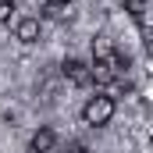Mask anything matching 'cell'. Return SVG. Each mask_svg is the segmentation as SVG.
<instances>
[{"label": "cell", "mask_w": 153, "mask_h": 153, "mask_svg": "<svg viewBox=\"0 0 153 153\" xmlns=\"http://www.w3.org/2000/svg\"><path fill=\"white\" fill-rule=\"evenodd\" d=\"M61 71H64V78H68L71 85H89V82H93V68H89L85 61H78V57H68V61L61 64Z\"/></svg>", "instance_id": "cell-2"}, {"label": "cell", "mask_w": 153, "mask_h": 153, "mask_svg": "<svg viewBox=\"0 0 153 153\" xmlns=\"http://www.w3.org/2000/svg\"><path fill=\"white\" fill-rule=\"evenodd\" d=\"M46 4H50V7H68L71 0H46Z\"/></svg>", "instance_id": "cell-8"}, {"label": "cell", "mask_w": 153, "mask_h": 153, "mask_svg": "<svg viewBox=\"0 0 153 153\" xmlns=\"http://www.w3.org/2000/svg\"><path fill=\"white\" fill-rule=\"evenodd\" d=\"M39 18H18V25H14V39L18 43H39Z\"/></svg>", "instance_id": "cell-3"}, {"label": "cell", "mask_w": 153, "mask_h": 153, "mask_svg": "<svg viewBox=\"0 0 153 153\" xmlns=\"http://www.w3.org/2000/svg\"><path fill=\"white\" fill-rule=\"evenodd\" d=\"M93 61H117V50H114V43L107 36L93 39Z\"/></svg>", "instance_id": "cell-5"}, {"label": "cell", "mask_w": 153, "mask_h": 153, "mask_svg": "<svg viewBox=\"0 0 153 153\" xmlns=\"http://www.w3.org/2000/svg\"><path fill=\"white\" fill-rule=\"evenodd\" d=\"M111 117H114V96L100 93V96H89L85 100V107H82V121L85 125L103 128V125H111Z\"/></svg>", "instance_id": "cell-1"}, {"label": "cell", "mask_w": 153, "mask_h": 153, "mask_svg": "<svg viewBox=\"0 0 153 153\" xmlns=\"http://www.w3.org/2000/svg\"><path fill=\"white\" fill-rule=\"evenodd\" d=\"M53 146H57V132H53V128H39L36 135L29 139V150L32 153H50Z\"/></svg>", "instance_id": "cell-4"}, {"label": "cell", "mask_w": 153, "mask_h": 153, "mask_svg": "<svg viewBox=\"0 0 153 153\" xmlns=\"http://www.w3.org/2000/svg\"><path fill=\"white\" fill-rule=\"evenodd\" d=\"M14 18V0H0V25H7Z\"/></svg>", "instance_id": "cell-6"}, {"label": "cell", "mask_w": 153, "mask_h": 153, "mask_svg": "<svg viewBox=\"0 0 153 153\" xmlns=\"http://www.w3.org/2000/svg\"><path fill=\"white\" fill-rule=\"evenodd\" d=\"M71 153H89V146H85V143H75V146H71Z\"/></svg>", "instance_id": "cell-7"}]
</instances>
